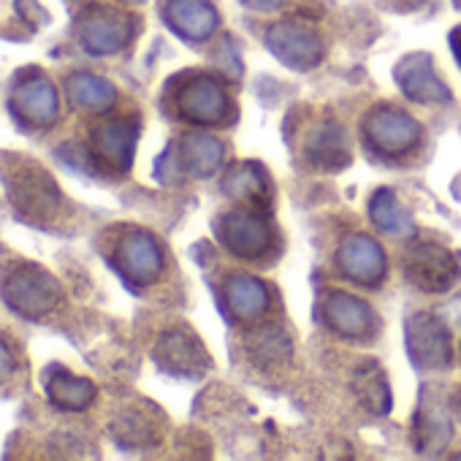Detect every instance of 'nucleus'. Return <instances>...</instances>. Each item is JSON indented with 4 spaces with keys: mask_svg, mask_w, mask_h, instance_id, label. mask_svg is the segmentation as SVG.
Wrapping results in <instances>:
<instances>
[{
    "mask_svg": "<svg viewBox=\"0 0 461 461\" xmlns=\"http://www.w3.org/2000/svg\"><path fill=\"white\" fill-rule=\"evenodd\" d=\"M101 250L106 264L131 291H144L163 275V248L147 228L112 225L101 237Z\"/></svg>",
    "mask_w": 461,
    "mask_h": 461,
    "instance_id": "nucleus-1",
    "label": "nucleus"
},
{
    "mask_svg": "<svg viewBox=\"0 0 461 461\" xmlns=\"http://www.w3.org/2000/svg\"><path fill=\"white\" fill-rule=\"evenodd\" d=\"M14 275H0V294L9 302V307L31 321H47L50 312L58 310L60 285L36 264L23 261L20 256H9Z\"/></svg>",
    "mask_w": 461,
    "mask_h": 461,
    "instance_id": "nucleus-2",
    "label": "nucleus"
},
{
    "mask_svg": "<svg viewBox=\"0 0 461 461\" xmlns=\"http://www.w3.org/2000/svg\"><path fill=\"white\" fill-rule=\"evenodd\" d=\"M174 85H176L174 87V112L187 122L220 125L234 114L230 98L212 77L190 74V77H179Z\"/></svg>",
    "mask_w": 461,
    "mask_h": 461,
    "instance_id": "nucleus-3",
    "label": "nucleus"
},
{
    "mask_svg": "<svg viewBox=\"0 0 461 461\" xmlns=\"http://www.w3.org/2000/svg\"><path fill=\"white\" fill-rule=\"evenodd\" d=\"M407 280L426 294H445L461 277L458 261L437 242H415L404 256Z\"/></svg>",
    "mask_w": 461,
    "mask_h": 461,
    "instance_id": "nucleus-4",
    "label": "nucleus"
},
{
    "mask_svg": "<svg viewBox=\"0 0 461 461\" xmlns=\"http://www.w3.org/2000/svg\"><path fill=\"white\" fill-rule=\"evenodd\" d=\"M267 47L275 52L277 60H283L288 68L296 71H310L323 60V39L315 28L296 23V20H285L277 23L267 31Z\"/></svg>",
    "mask_w": 461,
    "mask_h": 461,
    "instance_id": "nucleus-5",
    "label": "nucleus"
},
{
    "mask_svg": "<svg viewBox=\"0 0 461 461\" xmlns=\"http://www.w3.org/2000/svg\"><path fill=\"white\" fill-rule=\"evenodd\" d=\"M217 237L240 258H261L275 242V230L261 212L234 209V212L222 214Z\"/></svg>",
    "mask_w": 461,
    "mask_h": 461,
    "instance_id": "nucleus-6",
    "label": "nucleus"
},
{
    "mask_svg": "<svg viewBox=\"0 0 461 461\" xmlns=\"http://www.w3.org/2000/svg\"><path fill=\"white\" fill-rule=\"evenodd\" d=\"M364 136L369 147L385 155H404L418 144L420 128L407 112L393 106H377L364 117Z\"/></svg>",
    "mask_w": 461,
    "mask_h": 461,
    "instance_id": "nucleus-7",
    "label": "nucleus"
},
{
    "mask_svg": "<svg viewBox=\"0 0 461 461\" xmlns=\"http://www.w3.org/2000/svg\"><path fill=\"white\" fill-rule=\"evenodd\" d=\"M407 350L412 358V366L431 372V369H447L453 361L450 350V334L434 315H412L407 323Z\"/></svg>",
    "mask_w": 461,
    "mask_h": 461,
    "instance_id": "nucleus-8",
    "label": "nucleus"
},
{
    "mask_svg": "<svg viewBox=\"0 0 461 461\" xmlns=\"http://www.w3.org/2000/svg\"><path fill=\"white\" fill-rule=\"evenodd\" d=\"M152 356L160 369H166L168 375H176V377H195L209 366V358L203 356L201 342L187 329H171V331L160 334Z\"/></svg>",
    "mask_w": 461,
    "mask_h": 461,
    "instance_id": "nucleus-9",
    "label": "nucleus"
},
{
    "mask_svg": "<svg viewBox=\"0 0 461 461\" xmlns=\"http://www.w3.org/2000/svg\"><path fill=\"white\" fill-rule=\"evenodd\" d=\"M131 33H133L131 17L122 14V12L106 9V6L90 9L82 17V25H79L82 44L95 55H109V52L122 50L128 44Z\"/></svg>",
    "mask_w": 461,
    "mask_h": 461,
    "instance_id": "nucleus-10",
    "label": "nucleus"
},
{
    "mask_svg": "<svg viewBox=\"0 0 461 461\" xmlns=\"http://www.w3.org/2000/svg\"><path fill=\"white\" fill-rule=\"evenodd\" d=\"M31 385V358L25 337L0 321V399H14Z\"/></svg>",
    "mask_w": 461,
    "mask_h": 461,
    "instance_id": "nucleus-11",
    "label": "nucleus"
},
{
    "mask_svg": "<svg viewBox=\"0 0 461 461\" xmlns=\"http://www.w3.org/2000/svg\"><path fill=\"white\" fill-rule=\"evenodd\" d=\"M136 125L131 120H106L93 128L90 144L95 160L109 171H128L133 160Z\"/></svg>",
    "mask_w": 461,
    "mask_h": 461,
    "instance_id": "nucleus-12",
    "label": "nucleus"
},
{
    "mask_svg": "<svg viewBox=\"0 0 461 461\" xmlns=\"http://www.w3.org/2000/svg\"><path fill=\"white\" fill-rule=\"evenodd\" d=\"M339 267L358 285H380L385 277V253L372 237L353 234L339 248Z\"/></svg>",
    "mask_w": 461,
    "mask_h": 461,
    "instance_id": "nucleus-13",
    "label": "nucleus"
},
{
    "mask_svg": "<svg viewBox=\"0 0 461 461\" xmlns=\"http://www.w3.org/2000/svg\"><path fill=\"white\" fill-rule=\"evenodd\" d=\"M323 312L329 329L348 339H369L375 334V310L350 294H329L323 302Z\"/></svg>",
    "mask_w": 461,
    "mask_h": 461,
    "instance_id": "nucleus-14",
    "label": "nucleus"
},
{
    "mask_svg": "<svg viewBox=\"0 0 461 461\" xmlns=\"http://www.w3.org/2000/svg\"><path fill=\"white\" fill-rule=\"evenodd\" d=\"M396 82L402 93L418 104H445L450 90L439 82L429 55H410L396 66Z\"/></svg>",
    "mask_w": 461,
    "mask_h": 461,
    "instance_id": "nucleus-15",
    "label": "nucleus"
},
{
    "mask_svg": "<svg viewBox=\"0 0 461 461\" xmlns=\"http://www.w3.org/2000/svg\"><path fill=\"white\" fill-rule=\"evenodd\" d=\"M304 158L315 168H345L350 163V139L339 122H321L310 131Z\"/></svg>",
    "mask_w": 461,
    "mask_h": 461,
    "instance_id": "nucleus-16",
    "label": "nucleus"
},
{
    "mask_svg": "<svg viewBox=\"0 0 461 461\" xmlns=\"http://www.w3.org/2000/svg\"><path fill=\"white\" fill-rule=\"evenodd\" d=\"M166 23L187 41H203L217 28V12L209 0H168Z\"/></svg>",
    "mask_w": 461,
    "mask_h": 461,
    "instance_id": "nucleus-17",
    "label": "nucleus"
},
{
    "mask_svg": "<svg viewBox=\"0 0 461 461\" xmlns=\"http://www.w3.org/2000/svg\"><path fill=\"white\" fill-rule=\"evenodd\" d=\"M58 101H60L58 87L44 74H36L31 82L20 85L17 93L12 95V106H17V112L36 125H50L58 117L60 112Z\"/></svg>",
    "mask_w": 461,
    "mask_h": 461,
    "instance_id": "nucleus-18",
    "label": "nucleus"
},
{
    "mask_svg": "<svg viewBox=\"0 0 461 461\" xmlns=\"http://www.w3.org/2000/svg\"><path fill=\"white\" fill-rule=\"evenodd\" d=\"M222 302L228 307V312L242 321H253L261 318L269 307V296H267V285L250 275H234L228 277L222 285Z\"/></svg>",
    "mask_w": 461,
    "mask_h": 461,
    "instance_id": "nucleus-19",
    "label": "nucleus"
},
{
    "mask_svg": "<svg viewBox=\"0 0 461 461\" xmlns=\"http://www.w3.org/2000/svg\"><path fill=\"white\" fill-rule=\"evenodd\" d=\"M415 445L423 453H434L442 450L450 439V420L445 415L442 407H434L429 402H423L418 418H415V429H412Z\"/></svg>",
    "mask_w": 461,
    "mask_h": 461,
    "instance_id": "nucleus-20",
    "label": "nucleus"
},
{
    "mask_svg": "<svg viewBox=\"0 0 461 461\" xmlns=\"http://www.w3.org/2000/svg\"><path fill=\"white\" fill-rule=\"evenodd\" d=\"M369 217H372V222L380 230H385V234H393V237H402V234H410V230H412L410 212L402 206V201L391 190H377L372 195Z\"/></svg>",
    "mask_w": 461,
    "mask_h": 461,
    "instance_id": "nucleus-21",
    "label": "nucleus"
},
{
    "mask_svg": "<svg viewBox=\"0 0 461 461\" xmlns=\"http://www.w3.org/2000/svg\"><path fill=\"white\" fill-rule=\"evenodd\" d=\"M182 160L195 176H212L222 163V144L203 133H190L182 139Z\"/></svg>",
    "mask_w": 461,
    "mask_h": 461,
    "instance_id": "nucleus-22",
    "label": "nucleus"
},
{
    "mask_svg": "<svg viewBox=\"0 0 461 461\" xmlns=\"http://www.w3.org/2000/svg\"><path fill=\"white\" fill-rule=\"evenodd\" d=\"M267 176L256 163H240L225 174V193L240 198L242 203L261 206L267 198Z\"/></svg>",
    "mask_w": 461,
    "mask_h": 461,
    "instance_id": "nucleus-23",
    "label": "nucleus"
},
{
    "mask_svg": "<svg viewBox=\"0 0 461 461\" xmlns=\"http://www.w3.org/2000/svg\"><path fill=\"white\" fill-rule=\"evenodd\" d=\"M12 160H14V166H17V168H14V179H20V182L31 185V179L36 176V187H47L44 193H36L39 198H44V195H50V198H63V195H60V190H58L60 185H55V182H52V176L41 168V163H33V160H31L28 174H23V171H20L17 158H12ZM9 185H12V187H9L12 203H14V206H20V212H28V209H31V212H36V209H33V206H36V203H33V190H28V187H23V185H17V182H9ZM39 209H41V201H39ZM41 222H44V212H41Z\"/></svg>",
    "mask_w": 461,
    "mask_h": 461,
    "instance_id": "nucleus-24",
    "label": "nucleus"
},
{
    "mask_svg": "<svg viewBox=\"0 0 461 461\" xmlns=\"http://www.w3.org/2000/svg\"><path fill=\"white\" fill-rule=\"evenodd\" d=\"M68 95L77 106L87 112H106L114 104V87L90 74H77L74 79H68Z\"/></svg>",
    "mask_w": 461,
    "mask_h": 461,
    "instance_id": "nucleus-25",
    "label": "nucleus"
},
{
    "mask_svg": "<svg viewBox=\"0 0 461 461\" xmlns=\"http://www.w3.org/2000/svg\"><path fill=\"white\" fill-rule=\"evenodd\" d=\"M248 350L258 364H280L291 356V342L280 326H261L250 334Z\"/></svg>",
    "mask_w": 461,
    "mask_h": 461,
    "instance_id": "nucleus-26",
    "label": "nucleus"
},
{
    "mask_svg": "<svg viewBox=\"0 0 461 461\" xmlns=\"http://www.w3.org/2000/svg\"><path fill=\"white\" fill-rule=\"evenodd\" d=\"M356 391L361 396V402L372 410V412H388L391 407V391L385 383V375L377 369V364H364L356 372Z\"/></svg>",
    "mask_w": 461,
    "mask_h": 461,
    "instance_id": "nucleus-27",
    "label": "nucleus"
},
{
    "mask_svg": "<svg viewBox=\"0 0 461 461\" xmlns=\"http://www.w3.org/2000/svg\"><path fill=\"white\" fill-rule=\"evenodd\" d=\"M242 4L256 9V12H275L285 4V0H242Z\"/></svg>",
    "mask_w": 461,
    "mask_h": 461,
    "instance_id": "nucleus-28",
    "label": "nucleus"
},
{
    "mask_svg": "<svg viewBox=\"0 0 461 461\" xmlns=\"http://www.w3.org/2000/svg\"><path fill=\"white\" fill-rule=\"evenodd\" d=\"M450 47H453V55H456V60L461 66V25L450 33Z\"/></svg>",
    "mask_w": 461,
    "mask_h": 461,
    "instance_id": "nucleus-29",
    "label": "nucleus"
}]
</instances>
